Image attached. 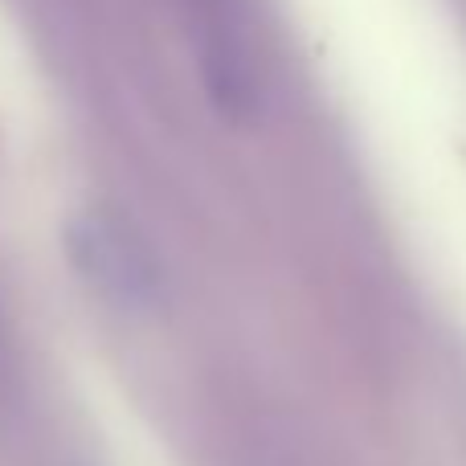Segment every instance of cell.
Returning a JSON list of instances; mask_svg holds the SVG:
<instances>
[{
  "instance_id": "cell-1",
  "label": "cell",
  "mask_w": 466,
  "mask_h": 466,
  "mask_svg": "<svg viewBox=\"0 0 466 466\" xmlns=\"http://www.w3.org/2000/svg\"><path fill=\"white\" fill-rule=\"evenodd\" d=\"M66 249L74 258V270L119 311L147 315L168 299V282H164L152 246L119 213L90 209L74 218L70 233H66Z\"/></svg>"
}]
</instances>
